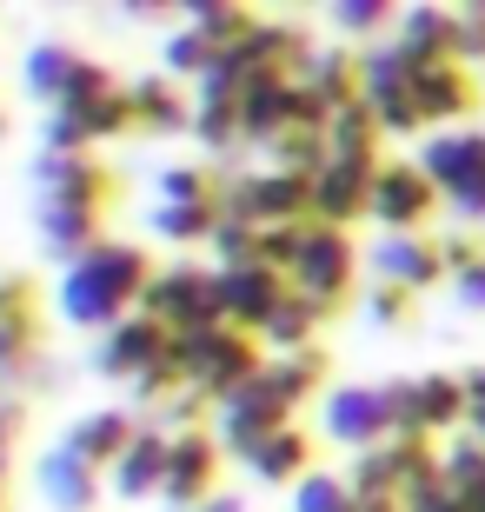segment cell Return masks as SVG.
Instances as JSON below:
<instances>
[{"label": "cell", "instance_id": "obj_48", "mask_svg": "<svg viewBox=\"0 0 485 512\" xmlns=\"http://www.w3.org/2000/svg\"><path fill=\"white\" fill-rule=\"evenodd\" d=\"M459 512H485V479H479V486H466V493H459Z\"/></svg>", "mask_w": 485, "mask_h": 512}, {"label": "cell", "instance_id": "obj_9", "mask_svg": "<svg viewBox=\"0 0 485 512\" xmlns=\"http://www.w3.org/2000/svg\"><path fill=\"white\" fill-rule=\"evenodd\" d=\"M412 67L406 47H392V40H373V47H359V100H366V114L379 120V133H419V107H412Z\"/></svg>", "mask_w": 485, "mask_h": 512}, {"label": "cell", "instance_id": "obj_21", "mask_svg": "<svg viewBox=\"0 0 485 512\" xmlns=\"http://www.w3.org/2000/svg\"><path fill=\"white\" fill-rule=\"evenodd\" d=\"M34 240L54 266H74L107 240V220L100 213H80V207H54V200H34Z\"/></svg>", "mask_w": 485, "mask_h": 512}, {"label": "cell", "instance_id": "obj_35", "mask_svg": "<svg viewBox=\"0 0 485 512\" xmlns=\"http://www.w3.org/2000/svg\"><path fill=\"white\" fill-rule=\"evenodd\" d=\"M147 227L160 240H173V247H206L213 227H220V207H153Z\"/></svg>", "mask_w": 485, "mask_h": 512}, {"label": "cell", "instance_id": "obj_24", "mask_svg": "<svg viewBox=\"0 0 485 512\" xmlns=\"http://www.w3.org/2000/svg\"><path fill=\"white\" fill-rule=\"evenodd\" d=\"M293 80H280V74H246L240 80V94H233V107H240V140L246 147H266L273 133L293 120Z\"/></svg>", "mask_w": 485, "mask_h": 512}, {"label": "cell", "instance_id": "obj_38", "mask_svg": "<svg viewBox=\"0 0 485 512\" xmlns=\"http://www.w3.org/2000/svg\"><path fill=\"white\" fill-rule=\"evenodd\" d=\"M366 320H373L379 333H406V326L419 320V293H406V286H386V280H373V286H366Z\"/></svg>", "mask_w": 485, "mask_h": 512}, {"label": "cell", "instance_id": "obj_23", "mask_svg": "<svg viewBox=\"0 0 485 512\" xmlns=\"http://www.w3.org/2000/svg\"><path fill=\"white\" fill-rule=\"evenodd\" d=\"M373 173L379 167H353V160H326V167L313 173V220L319 227H353L359 213H366V200H373Z\"/></svg>", "mask_w": 485, "mask_h": 512}, {"label": "cell", "instance_id": "obj_26", "mask_svg": "<svg viewBox=\"0 0 485 512\" xmlns=\"http://www.w3.org/2000/svg\"><path fill=\"white\" fill-rule=\"evenodd\" d=\"M133 433H140V419H133L127 406H100V413H80L74 426L60 433V446H67V453H80L87 466H100V473H107L113 459L133 446Z\"/></svg>", "mask_w": 485, "mask_h": 512}, {"label": "cell", "instance_id": "obj_32", "mask_svg": "<svg viewBox=\"0 0 485 512\" xmlns=\"http://www.w3.org/2000/svg\"><path fill=\"white\" fill-rule=\"evenodd\" d=\"M379 120L366 114V100H353V107H339L333 120H326V160H353V167H379Z\"/></svg>", "mask_w": 485, "mask_h": 512}, {"label": "cell", "instance_id": "obj_31", "mask_svg": "<svg viewBox=\"0 0 485 512\" xmlns=\"http://www.w3.org/2000/svg\"><path fill=\"white\" fill-rule=\"evenodd\" d=\"M260 380L273 386V399H280L286 413H299V406L326 386V353H319V346H306V353H280V360L260 366Z\"/></svg>", "mask_w": 485, "mask_h": 512}, {"label": "cell", "instance_id": "obj_36", "mask_svg": "<svg viewBox=\"0 0 485 512\" xmlns=\"http://www.w3.org/2000/svg\"><path fill=\"white\" fill-rule=\"evenodd\" d=\"M193 133H200L206 153L240 147V107H233V94H200L193 100Z\"/></svg>", "mask_w": 485, "mask_h": 512}, {"label": "cell", "instance_id": "obj_34", "mask_svg": "<svg viewBox=\"0 0 485 512\" xmlns=\"http://www.w3.org/2000/svg\"><path fill=\"white\" fill-rule=\"evenodd\" d=\"M153 187H160V207H220L226 200V180L213 167H167Z\"/></svg>", "mask_w": 485, "mask_h": 512}, {"label": "cell", "instance_id": "obj_14", "mask_svg": "<svg viewBox=\"0 0 485 512\" xmlns=\"http://www.w3.org/2000/svg\"><path fill=\"white\" fill-rule=\"evenodd\" d=\"M173 360V333L160 320H147V313H133V320H120L113 333H100L94 340V373L100 380H147L153 366Z\"/></svg>", "mask_w": 485, "mask_h": 512}, {"label": "cell", "instance_id": "obj_46", "mask_svg": "<svg viewBox=\"0 0 485 512\" xmlns=\"http://www.w3.org/2000/svg\"><path fill=\"white\" fill-rule=\"evenodd\" d=\"M127 14H133V20H173V7H167V0H133Z\"/></svg>", "mask_w": 485, "mask_h": 512}, {"label": "cell", "instance_id": "obj_49", "mask_svg": "<svg viewBox=\"0 0 485 512\" xmlns=\"http://www.w3.org/2000/svg\"><path fill=\"white\" fill-rule=\"evenodd\" d=\"M7 486H14V453H0V506H7Z\"/></svg>", "mask_w": 485, "mask_h": 512}, {"label": "cell", "instance_id": "obj_29", "mask_svg": "<svg viewBox=\"0 0 485 512\" xmlns=\"http://www.w3.org/2000/svg\"><path fill=\"white\" fill-rule=\"evenodd\" d=\"M299 87H306L326 114L353 107V100H359V47H326V54H313V60H306V74H299Z\"/></svg>", "mask_w": 485, "mask_h": 512}, {"label": "cell", "instance_id": "obj_44", "mask_svg": "<svg viewBox=\"0 0 485 512\" xmlns=\"http://www.w3.org/2000/svg\"><path fill=\"white\" fill-rule=\"evenodd\" d=\"M20 426H27V393H14V386H0V453H14Z\"/></svg>", "mask_w": 485, "mask_h": 512}, {"label": "cell", "instance_id": "obj_19", "mask_svg": "<svg viewBox=\"0 0 485 512\" xmlns=\"http://www.w3.org/2000/svg\"><path fill=\"white\" fill-rule=\"evenodd\" d=\"M373 280L406 286V293H426V286L446 280V253L432 233H379L373 240Z\"/></svg>", "mask_w": 485, "mask_h": 512}, {"label": "cell", "instance_id": "obj_8", "mask_svg": "<svg viewBox=\"0 0 485 512\" xmlns=\"http://www.w3.org/2000/svg\"><path fill=\"white\" fill-rule=\"evenodd\" d=\"M220 213H233L246 227H306L313 220V180L306 173H280V167L240 173V180H226Z\"/></svg>", "mask_w": 485, "mask_h": 512}, {"label": "cell", "instance_id": "obj_47", "mask_svg": "<svg viewBox=\"0 0 485 512\" xmlns=\"http://www.w3.org/2000/svg\"><path fill=\"white\" fill-rule=\"evenodd\" d=\"M200 512H246V499H240V493H226V486H220V493L206 499V506H200Z\"/></svg>", "mask_w": 485, "mask_h": 512}, {"label": "cell", "instance_id": "obj_42", "mask_svg": "<svg viewBox=\"0 0 485 512\" xmlns=\"http://www.w3.org/2000/svg\"><path fill=\"white\" fill-rule=\"evenodd\" d=\"M452 60H459V67H479V60H485V0L459 7V40H452Z\"/></svg>", "mask_w": 485, "mask_h": 512}, {"label": "cell", "instance_id": "obj_52", "mask_svg": "<svg viewBox=\"0 0 485 512\" xmlns=\"http://www.w3.org/2000/svg\"><path fill=\"white\" fill-rule=\"evenodd\" d=\"M0 512H14V506H0Z\"/></svg>", "mask_w": 485, "mask_h": 512}, {"label": "cell", "instance_id": "obj_25", "mask_svg": "<svg viewBox=\"0 0 485 512\" xmlns=\"http://www.w3.org/2000/svg\"><path fill=\"white\" fill-rule=\"evenodd\" d=\"M127 107H133V133H153V140L193 133V100L180 94V80H167V74H140L127 87Z\"/></svg>", "mask_w": 485, "mask_h": 512}, {"label": "cell", "instance_id": "obj_16", "mask_svg": "<svg viewBox=\"0 0 485 512\" xmlns=\"http://www.w3.org/2000/svg\"><path fill=\"white\" fill-rule=\"evenodd\" d=\"M40 353V286L27 273H0V386H14Z\"/></svg>", "mask_w": 485, "mask_h": 512}, {"label": "cell", "instance_id": "obj_4", "mask_svg": "<svg viewBox=\"0 0 485 512\" xmlns=\"http://www.w3.org/2000/svg\"><path fill=\"white\" fill-rule=\"evenodd\" d=\"M419 173H426L439 200H446L466 227L485 220V133L479 127H446L419 147Z\"/></svg>", "mask_w": 485, "mask_h": 512}, {"label": "cell", "instance_id": "obj_22", "mask_svg": "<svg viewBox=\"0 0 485 512\" xmlns=\"http://www.w3.org/2000/svg\"><path fill=\"white\" fill-rule=\"evenodd\" d=\"M452 40H459V14L439 7V0H412V7H399V20H392V47H406L412 67L452 60Z\"/></svg>", "mask_w": 485, "mask_h": 512}, {"label": "cell", "instance_id": "obj_5", "mask_svg": "<svg viewBox=\"0 0 485 512\" xmlns=\"http://www.w3.org/2000/svg\"><path fill=\"white\" fill-rule=\"evenodd\" d=\"M20 87L40 100V114H54V107H80V100L113 94V74L94 54H80L74 40H34L27 60H20Z\"/></svg>", "mask_w": 485, "mask_h": 512}, {"label": "cell", "instance_id": "obj_28", "mask_svg": "<svg viewBox=\"0 0 485 512\" xmlns=\"http://www.w3.org/2000/svg\"><path fill=\"white\" fill-rule=\"evenodd\" d=\"M246 473L260 479V486H299V479L313 473V439L299 433V426H280V433H266L253 453H246Z\"/></svg>", "mask_w": 485, "mask_h": 512}, {"label": "cell", "instance_id": "obj_10", "mask_svg": "<svg viewBox=\"0 0 485 512\" xmlns=\"http://www.w3.org/2000/svg\"><path fill=\"white\" fill-rule=\"evenodd\" d=\"M466 426V393L459 373H419V380H392V439H439Z\"/></svg>", "mask_w": 485, "mask_h": 512}, {"label": "cell", "instance_id": "obj_37", "mask_svg": "<svg viewBox=\"0 0 485 512\" xmlns=\"http://www.w3.org/2000/svg\"><path fill=\"white\" fill-rule=\"evenodd\" d=\"M392 20H399L392 0H333V27L346 40H366V47H373V34H386Z\"/></svg>", "mask_w": 485, "mask_h": 512}, {"label": "cell", "instance_id": "obj_18", "mask_svg": "<svg viewBox=\"0 0 485 512\" xmlns=\"http://www.w3.org/2000/svg\"><path fill=\"white\" fill-rule=\"evenodd\" d=\"M479 74L472 67H459V60H439V67H419L412 74V107H419V120L426 127L446 133L452 120H472L479 114Z\"/></svg>", "mask_w": 485, "mask_h": 512}, {"label": "cell", "instance_id": "obj_2", "mask_svg": "<svg viewBox=\"0 0 485 512\" xmlns=\"http://www.w3.org/2000/svg\"><path fill=\"white\" fill-rule=\"evenodd\" d=\"M173 366H180V380H187L206 406H220L226 393H240L246 380H260L266 346L253 340V333L213 326V333H187V340H173Z\"/></svg>", "mask_w": 485, "mask_h": 512}, {"label": "cell", "instance_id": "obj_50", "mask_svg": "<svg viewBox=\"0 0 485 512\" xmlns=\"http://www.w3.org/2000/svg\"><path fill=\"white\" fill-rule=\"evenodd\" d=\"M359 512H399V499H379V506H359Z\"/></svg>", "mask_w": 485, "mask_h": 512}, {"label": "cell", "instance_id": "obj_17", "mask_svg": "<svg viewBox=\"0 0 485 512\" xmlns=\"http://www.w3.org/2000/svg\"><path fill=\"white\" fill-rule=\"evenodd\" d=\"M213 413H220V433H213V439H220V453H233L240 466H246V453H253L266 433L293 426V413L273 399V386H266V380H246L240 393H226Z\"/></svg>", "mask_w": 485, "mask_h": 512}, {"label": "cell", "instance_id": "obj_27", "mask_svg": "<svg viewBox=\"0 0 485 512\" xmlns=\"http://www.w3.org/2000/svg\"><path fill=\"white\" fill-rule=\"evenodd\" d=\"M160 479H167V433H160V426L147 419V426L133 433V446L107 466V486L133 506V499H147V493L160 499Z\"/></svg>", "mask_w": 485, "mask_h": 512}, {"label": "cell", "instance_id": "obj_39", "mask_svg": "<svg viewBox=\"0 0 485 512\" xmlns=\"http://www.w3.org/2000/svg\"><path fill=\"white\" fill-rule=\"evenodd\" d=\"M160 60H167V80H206V67H213L220 54H213L193 27H173L167 47H160Z\"/></svg>", "mask_w": 485, "mask_h": 512}, {"label": "cell", "instance_id": "obj_7", "mask_svg": "<svg viewBox=\"0 0 485 512\" xmlns=\"http://www.w3.org/2000/svg\"><path fill=\"white\" fill-rule=\"evenodd\" d=\"M27 187L34 200H54V207H80L107 220L113 200H120V173L94 153H34L27 160Z\"/></svg>", "mask_w": 485, "mask_h": 512}, {"label": "cell", "instance_id": "obj_43", "mask_svg": "<svg viewBox=\"0 0 485 512\" xmlns=\"http://www.w3.org/2000/svg\"><path fill=\"white\" fill-rule=\"evenodd\" d=\"M459 393H466V439L485 446V366H466V373H459Z\"/></svg>", "mask_w": 485, "mask_h": 512}, {"label": "cell", "instance_id": "obj_15", "mask_svg": "<svg viewBox=\"0 0 485 512\" xmlns=\"http://www.w3.org/2000/svg\"><path fill=\"white\" fill-rule=\"evenodd\" d=\"M213 300H220V320L233 333L260 340V326L286 300V273H273V266H213Z\"/></svg>", "mask_w": 485, "mask_h": 512}, {"label": "cell", "instance_id": "obj_45", "mask_svg": "<svg viewBox=\"0 0 485 512\" xmlns=\"http://www.w3.org/2000/svg\"><path fill=\"white\" fill-rule=\"evenodd\" d=\"M452 300L466 306V313H485V253L466 266V273H452Z\"/></svg>", "mask_w": 485, "mask_h": 512}, {"label": "cell", "instance_id": "obj_3", "mask_svg": "<svg viewBox=\"0 0 485 512\" xmlns=\"http://www.w3.org/2000/svg\"><path fill=\"white\" fill-rule=\"evenodd\" d=\"M286 286H293L306 306H319V313L333 320L339 306L353 300V286H359V247H353V233L306 220L299 253H293V266H286Z\"/></svg>", "mask_w": 485, "mask_h": 512}, {"label": "cell", "instance_id": "obj_30", "mask_svg": "<svg viewBox=\"0 0 485 512\" xmlns=\"http://www.w3.org/2000/svg\"><path fill=\"white\" fill-rule=\"evenodd\" d=\"M180 14H187V27L206 40V47H213V54H233V47L260 27V14H253V7H240V0H187Z\"/></svg>", "mask_w": 485, "mask_h": 512}, {"label": "cell", "instance_id": "obj_33", "mask_svg": "<svg viewBox=\"0 0 485 512\" xmlns=\"http://www.w3.org/2000/svg\"><path fill=\"white\" fill-rule=\"evenodd\" d=\"M319 326H326V313H319V306H306L293 286H286V300L273 306V320L260 326V346H273V353H306Z\"/></svg>", "mask_w": 485, "mask_h": 512}, {"label": "cell", "instance_id": "obj_51", "mask_svg": "<svg viewBox=\"0 0 485 512\" xmlns=\"http://www.w3.org/2000/svg\"><path fill=\"white\" fill-rule=\"evenodd\" d=\"M7 133H14V114H7V107H0V140H7Z\"/></svg>", "mask_w": 485, "mask_h": 512}, {"label": "cell", "instance_id": "obj_41", "mask_svg": "<svg viewBox=\"0 0 485 512\" xmlns=\"http://www.w3.org/2000/svg\"><path fill=\"white\" fill-rule=\"evenodd\" d=\"M213 260L220 266H260V227H246V220H233V213H220V227H213Z\"/></svg>", "mask_w": 485, "mask_h": 512}, {"label": "cell", "instance_id": "obj_12", "mask_svg": "<svg viewBox=\"0 0 485 512\" xmlns=\"http://www.w3.org/2000/svg\"><path fill=\"white\" fill-rule=\"evenodd\" d=\"M319 426L339 439V446H353V453H373L392 439V380L386 386H333V393L319 399Z\"/></svg>", "mask_w": 485, "mask_h": 512}, {"label": "cell", "instance_id": "obj_40", "mask_svg": "<svg viewBox=\"0 0 485 512\" xmlns=\"http://www.w3.org/2000/svg\"><path fill=\"white\" fill-rule=\"evenodd\" d=\"M293 512H359V499L339 473H306L293 486Z\"/></svg>", "mask_w": 485, "mask_h": 512}, {"label": "cell", "instance_id": "obj_11", "mask_svg": "<svg viewBox=\"0 0 485 512\" xmlns=\"http://www.w3.org/2000/svg\"><path fill=\"white\" fill-rule=\"evenodd\" d=\"M432 213H439V187L419 173V160H379L366 220H379V233H426Z\"/></svg>", "mask_w": 485, "mask_h": 512}, {"label": "cell", "instance_id": "obj_13", "mask_svg": "<svg viewBox=\"0 0 485 512\" xmlns=\"http://www.w3.org/2000/svg\"><path fill=\"white\" fill-rule=\"evenodd\" d=\"M220 439L193 426V433H167V479H160V499L173 512H200L206 499L220 493Z\"/></svg>", "mask_w": 485, "mask_h": 512}, {"label": "cell", "instance_id": "obj_20", "mask_svg": "<svg viewBox=\"0 0 485 512\" xmlns=\"http://www.w3.org/2000/svg\"><path fill=\"white\" fill-rule=\"evenodd\" d=\"M34 486H40V506L47 512H94L100 493H107V473L87 466L80 453H67V446H47L34 466Z\"/></svg>", "mask_w": 485, "mask_h": 512}, {"label": "cell", "instance_id": "obj_1", "mask_svg": "<svg viewBox=\"0 0 485 512\" xmlns=\"http://www.w3.org/2000/svg\"><path fill=\"white\" fill-rule=\"evenodd\" d=\"M147 280H153V260L147 247H133V240H100L87 260H74L60 273V320L80 326V333H113L120 320L140 313L147 300Z\"/></svg>", "mask_w": 485, "mask_h": 512}, {"label": "cell", "instance_id": "obj_6", "mask_svg": "<svg viewBox=\"0 0 485 512\" xmlns=\"http://www.w3.org/2000/svg\"><path fill=\"white\" fill-rule=\"evenodd\" d=\"M140 313H147V320H160L173 340L226 326V320H220V300H213V266H200V260H167V266H153Z\"/></svg>", "mask_w": 485, "mask_h": 512}]
</instances>
